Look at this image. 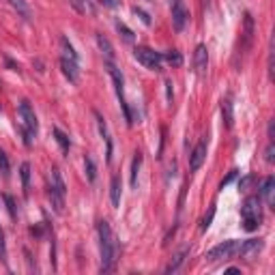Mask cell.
<instances>
[{"mask_svg": "<svg viewBox=\"0 0 275 275\" xmlns=\"http://www.w3.org/2000/svg\"><path fill=\"white\" fill-rule=\"evenodd\" d=\"M97 232H99V245H101V271L108 273L112 271L114 262H116V241H114V234H112V228L106 219L97 224Z\"/></svg>", "mask_w": 275, "mask_h": 275, "instance_id": "cell-1", "label": "cell"}, {"mask_svg": "<svg viewBox=\"0 0 275 275\" xmlns=\"http://www.w3.org/2000/svg\"><path fill=\"white\" fill-rule=\"evenodd\" d=\"M19 131H22V138H24V144H26V146H31L32 138H37V131H39V123H37V116H34V110L31 108V101H26V99L19 103Z\"/></svg>", "mask_w": 275, "mask_h": 275, "instance_id": "cell-2", "label": "cell"}, {"mask_svg": "<svg viewBox=\"0 0 275 275\" xmlns=\"http://www.w3.org/2000/svg\"><path fill=\"white\" fill-rule=\"evenodd\" d=\"M241 217H243V228L247 232L258 230L260 222H262V211H260V198L258 196H249L241 207Z\"/></svg>", "mask_w": 275, "mask_h": 275, "instance_id": "cell-3", "label": "cell"}, {"mask_svg": "<svg viewBox=\"0 0 275 275\" xmlns=\"http://www.w3.org/2000/svg\"><path fill=\"white\" fill-rule=\"evenodd\" d=\"M49 200H52V207L56 213H63L65 209V196H67V187H65V181L61 177L56 168L52 170V177H49Z\"/></svg>", "mask_w": 275, "mask_h": 275, "instance_id": "cell-4", "label": "cell"}, {"mask_svg": "<svg viewBox=\"0 0 275 275\" xmlns=\"http://www.w3.org/2000/svg\"><path fill=\"white\" fill-rule=\"evenodd\" d=\"M133 56H136V61L140 65H144V67L148 69V71H162V54L155 52V49L151 48H144V46H138L136 49H133Z\"/></svg>", "mask_w": 275, "mask_h": 275, "instance_id": "cell-5", "label": "cell"}, {"mask_svg": "<svg viewBox=\"0 0 275 275\" xmlns=\"http://www.w3.org/2000/svg\"><path fill=\"white\" fill-rule=\"evenodd\" d=\"M239 241H234V239H230V241H224L219 245H215L211 252L207 254V260H211V262H217V260H230L237 256L239 252Z\"/></svg>", "mask_w": 275, "mask_h": 275, "instance_id": "cell-6", "label": "cell"}, {"mask_svg": "<svg viewBox=\"0 0 275 275\" xmlns=\"http://www.w3.org/2000/svg\"><path fill=\"white\" fill-rule=\"evenodd\" d=\"M108 69H110V76L114 80V86H116V97H118V101H121L125 121H127V125H133V116H131V112H129V106H127V101H125V93H123V73L118 71L112 63H108Z\"/></svg>", "mask_w": 275, "mask_h": 275, "instance_id": "cell-7", "label": "cell"}, {"mask_svg": "<svg viewBox=\"0 0 275 275\" xmlns=\"http://www.w3.org/2000/svg\"><path fill=\"white\" fill-rule=\"evenodd\" d=\"M170 9H172V26H174V31L181 32L185 28V24H187V19H189L187 7H185L183 0H170Z\"/></svg>", "mask_w": 275, "mask_h": 275, "instance_id": "cell-8", "label": "cell"}, {"mask_svg": "<svg viewBox=\"0 0 275 275\" xmlns=\"http://www.w3.org/2000/svg\"><path fill=\"white\" fill-rule=\"evenodd\" d=\"M262 247H264L262 239H249V241L239 245L237 256H241L243 260H254V258H258V254L262 252Z\"/></svg>", "mask_w": 275, "mask_h": 275, "instance_id": "cell-9", "label": "cell"}, {"mask_svg": "<svg viewBox=\"0 0 275 275\" xmlns=\"http://www.w3.org/2000/svg\"><path fill=\"white\" fill-rule=\"evenodd\" d=\"M204 159H207V140H200V142L194 146L192 155H189V170L192 172H198L202 168Z\"/></svg>", "mask_w": 275, "mask_h": 275, "instance_id": "cell-10", "label": "cell"}, {"mask_svg": "<svg viewBox=\"0 0 275 275\" xmlns=\"http://www.w3.org/2000/svg\"><path fill=\"white\" fill-rule=\"evenodd\" d=\"M241 52L239 54H247L249 48L254 43V19L249 13H245V19H243V32H241Z\"/></svg>", "mask_w": 275, "mask_h": 275, "instance_id": "cell-11", "label": "cell"}, {"mask_svg": "<svg viewBox=\"0 0 275 275\" xmlns=\"http://www.w3.org/2000/svg\"><path fill=\"white\" fill-rule=\"evenodd\" d=\"M194 67H196V73L198 76H204L207 73V67H209V54H207V46H200L196 48L194 52Z\"/></svg>", "mask_w": 275, "mask_h": 275, "instance_id": "cell-12", "label": "cell"}, {"mask_svg": "<svg viewBox=\"0 0 275 275\" xmlns=\"http://www.w3.org/2000/svg\"><path fill=\"white\" fill-rule=\"evenodd\" d=\"M61 69H63L65 78H67L71 84H76V82H78V78H80L78 61H73V58H69V56H63V58H61Z\"/></svg>", "mask_w": 275, "mask_h": 275, "instance_id": "cell-13", "label": "cell"}, {"mask_svg": "<svg viewBox=\"0 0 275 275\" xmlns=\"http://www.w3.org/2000/svg\"><path fill=\"white\" fill-rule=\"evenodd\" d=\"M95 118H97V125H99V133H101V138L106 140V162L110 163L112 162V138H110V133H108V125L106 121H103V116L99 112H95Z\"/></svg>", "mask_w": 275, "mask_h": 275, "instance_id": "cell-14", "label": "cell"}, {"mask_svg": "<svg viewBox=\"0 0 275 275\" xmlns=\"http://www.w3.org/2000/svg\"><path fill=\"white\" fill-rule=\"evenodd\" d=\"M273 189H275V178L267 177L262 183H260V198L267 204H273Z\"/></svg>", "mask_w": 275, "mask_h": 275, "instance_id": "cell-15", "label": "cell"}, {"mask_svg": "<svg viewBox=\"0 0 275 275\" xmlns=\"http://www.w3.org/2000/svg\"><path fill=\"white\" fill-rule=\"evenodd\" d=\"M97 46H99V49L103 52V56H106V61L108 63H112L114 61V48H112V43L108 41L103 34H97Z\"/></svg>", "mask_w": 275, "mask_h": 275, "instance_id": "cell-16", "label": "cell"}, {"mask_svg": "<svg viewBox=\"0 0 275 275\" xmlns=\"http://www.w3.org/2000/svg\"><path fill=\"white\" fill-rule=\"evenodd\" d=\"M19 177H22V189H24V196H28L31 192V163L24 162L19 166Z\"/></svg>", "mask_w": 275, "mask_h": 275, "instance_id": "cell-17", "label": "cell"}, {"mask_svg": "<svg viewBox=\"0 0 275 275\" xmlns=\"http://www.w3.org/2000/svg\"><path fill=\"white\" fill-rule=\"evenodd\" d=\"M222 116L228 129H232L234 125V114H232V101L230 99H222Z\"/></svg>", "mask_w": 275, "mask_h": 275, "instance_id": "cell-18", "label": "cell"}, {"mask_svg": "<svg viewBox=\"0 0 275 275\" xmlns=\"http://www.w3.org/2000/svg\"><path fill=\"white\" fill-rule=\"evenodd\" d=\"M110 198H112L114 207L121 204V178L118 177H112V183H110Z\"/></svg>", "mask_w": 275, "mask_h": 275, "instance_id": "cell-19", "label": "cell"}, {"mask_svg": "<svg viewBox=\"0 0 275 275\" xmlns=\"http://www.w3.org/2000/svg\"><path fill=\"white\" fill-rule=\"evenodd\" d=\"M54 138H56V142H58V146H61V151L67 155L69 153V148H71V142H69V136L65 131H61L58 127H54Z\"/></svg>", "mask_w": 275, "mask_h": 275, "instance_id": "cell-20", "label": "cell"}, {"mask_svg": "<svg viewBox=\"0 0 275 275\" xmlns=\"http://www.w3.org/2000/svg\"><path fill=\"white\" fill-rule=\"evenodd\" d=\"M187 254H189V247H183L181 252H178L177 256H174L172 262H170L168 267H166V273H174V271H177V269H178V267H181V264L185 262V256H187Z\"/></svg>", "mask_w": 275, "mask_h": 275, "instance_id": "cell-21", "label": "cell"}, {"mask_svg": "<svg viewBox=\"0 0 275 275\" xmlns=\"http://www.w3.org/2000/svg\"><path fill=\"white\" fill-rule=\"evenodd\" d=\"M162 58L168 65H172V67H181L183 65V56H181V52H177V49H168L166 54H162Z\"/></svg>", "mask_w": 275, "mask_h": 275, "instance_id": "cell-22", "label": "cell"}, {"mask_svg": "<svg viewBox=\"0 0 275 275\" xmlns=\"http://www.w3.org/2000/svg\"><path fill=\"white\" fill-rule=\"evenodd\" d=\"M9 2H11V7L16 9L24 19H31V9H28V4L24 2V0H9Z\"/></svg>", "mask_w": 275, "mask_h": 275, "instance_id": "cell-23", "label": "cell"}, {"mask_svg": "<svg viewBox=\"0 0 275 275\" xmlns=\"http://www.w3.org/2000/svg\"><path fill=\"white\" fill-rule=\"evenodd\" d=\"M140 166H142V153H136V157H133V163H131V187H136L138 185V172H140Z\"/></svg>", "mask_w": 275, "mask_h": 275, "instance_id": "cell-24", "label": "cell"}, {"mask_svg": "<svg viewBox=\"0 0 275 275\" xmlns=\"http://www.w3.org/2000/svg\"><path fill=\"white\" fill-rule=\"evenodd\" d=\"M84 168H86V178L91 183H95V178H97V168H95V162H93L91 155L84 157Z\"/></svg>", "mask_w": 275, "mask_h": 275, "instance_id": "cell-25", "label": "cell"}, {"mask_svg": "<svg viewBox=\"0 0 275 275\" xmlns=\"http://www.w3.org/2000/svg\"><path fill=\"white\" fill-rule=\"evenodd\" d=\"M116 31L121 32V37H123L127 43H133V39H136V37H133V31H131V28H127L123 22H116Z\"/></svg>", "mask_w": 275, "mask_h": 275, "instance_id": "cell-26", "label": "cell"}, {"mask_svg": "<svg viewBox=\"0 0 275 275\" xmlns=\"http://www.w3.org/2000/svg\"><path fill=\"white\" fill-rule=\"evenodd\" d=\"M61 43H63V49H65V56H69V58H73V61H78V54H76V49H73L71 43H69V39L63 37Z\"/></svg>", "mask_w": 275, "mask_h": 275, "instance_id": "cell-27", "label": "cell"}, {"mask_svg": "<svg viewBox=\"0 0 275 275\" xmlns=\"http://www.w3.org/2000/svg\"><path fill=\"white\" fill-rule=\"evenodd\" d=\"M213 217H215V207H211V209H209V213H207V215H204V219H202V224H200V230H202V232H204V230H207L209 226H211V222H213Z\"/></svg>", "mask_w": 275, "mask_h": 275, "instance_id": "cell-28", "label": "cell"}, {"mask_svg": "<svg viewBox=\"0 0 275 275\" xmlns=\"http://www.w3.org/2000/svg\"><path fill=\"white\" fill-rule=\"evenodd\" d=\"M0 172H2L4 178H9V159L2 151H0Z\"/></svg>", "mask_w": 275, "mask_h": 275, "instance_id": "cell-29", "label": "cell"}, {"mask_svg": "<svg viewBox=\"0 0 275 275\" xmlns=\"http://www.w3.org/2000/svg\"><path fill=\"white\" fill-rule=\"evenodd\" d=\"M4 202H7V209H9V217L16 219L17 217V211H16V202H13L11 196H4Z\"/></svg>", "mask_w": 275, "mask_h": 275, "instance_id": "cell-30", "label": "cell"}, {"mask_svg": "<svg viewBox=\"0 0 275 275\" xmlns=\"http://www.w3.org/2000/svg\"><path fill=\"white\" fill-rule=\"evenodd\" d=\"M133 13H136V16L140 17V19H142V24H144V26H151V16H148V13L146 11H142V9H133Z\"/></svg>", "mask_w": 275, "mask_h": 275, "instance_id": "cell-31", "label": "cell"}, {"mask_svg": "<svg viewBox=\"0 0 275 275\" xmlns=\"http://www.w3.org/2000/svg\"><path fill=\"white\" fill-rule=\"evenodd\" d=\"M0 260L7 264V245H4V234H2V230H0Z\"/></svg>", "mask_w": 275, "mask_h": 275, "instance_id": "cell-32", "label": "cell"}, {"mask_svg": "<svg viewBox=\"0 0 275 275\" xmlns=\"http://www.w3.org/2000/svg\"><path fill=\"white\" fill-rule=\"evenodd\" d=\"M237 170H232V172H228V177L226 178H224V181L222 183H219V189H224V187H226V185H230V183H232L234 181V178H237Z\"/></svg>", "mask_w": 275, "mask_h": 275, "instance_id": "cell-33", "label": "cell"}, {"mask_svg": "<svg viewBox=\"0 0 275 275\" xmlns=\"http://www.w3.org/2000/svg\"><path fill=\"white\" fill-rule=\"evenodd\" d=\"M264 159H267L269 163L273 162V142H269V146H267V155H264Z\"/></svg>", "mask_w": 275, "mask_h": 275, "instance_id": "cell-34", "label": "cell"}, {"mask_svg": "<svg viewBox=\"0 0 275 275\" xmlns=\"http://www.w3.org/2000/svg\"><path fill=\"white\" fill-rule=\"evenodd\" d=\"M99 2H101V4H106V7H110V9H116L118 4H121V2H118V0H99Z\"/></svg>", "mask_w": 275, "mask_h": 275, "instance_id": "cell-35", "label": "cell"}, {"mask_svg": "<svg viewBox=\"0 0 275 275\" xmlns=\"http://www.w3.org/2000/svg\"><path fill=\"white\" fill-rule=\"evenodd\" d=\"M252 181H254V177H245L243 181H241V189H247L249 185H252Z\"/></svg>", "mask_w": 275, "mask_h": 275, "instance_id": "cell-36", "label": "cell"}]
</instances>
